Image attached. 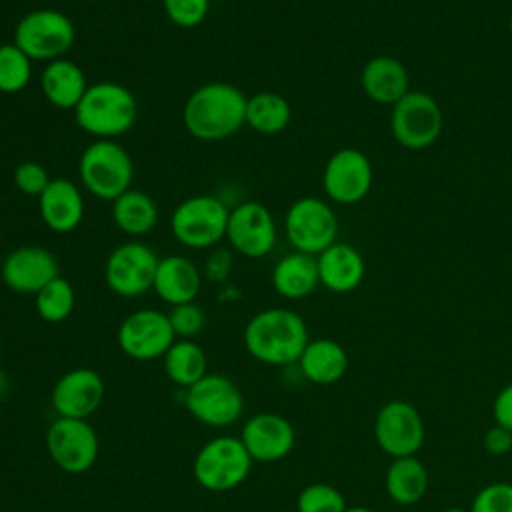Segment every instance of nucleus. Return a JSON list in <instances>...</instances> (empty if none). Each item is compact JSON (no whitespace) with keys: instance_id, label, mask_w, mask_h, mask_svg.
<instances>
[{"instance_id":"c756f323","label":"nucleus","mask_w":512,"mask_h":512,"mask_svg":"<svg viewBox=\"0 0 512 512\" xmlns=\"http://www.w3.org/2000/svg\"><path fill=\"white\" fill-rule=\"evenodd\" d=\"M292 118L288 100L276 92L252 94L246 102V124L260 134L282 132Z\"/></svg>"},{"instance_id":"a18cd8bd","label":"nucleus","mask_w":512,"mask_h":512,"mask_svg":"<svg viewBox=\"0 0 512 512\" xmlns=\"http://www.w3.org/2000/svg\"><path fill=\"white\" fill-rule=\"evenodd\" d=\"M0 346H2V344H0Z\"/></svg>"},{"instance_id":"aec40b11","label":"nucleus","mask_w":512,"mask_h":512,"mask_svg":"<svg viewBox=\"0 0 512 512\" xmlns=\"http://www.w3.org/2000/svg\"><path fill=\"white\" fill-rule=\"evenodd\" d=\"M38 212L52 232H72L84 218V196L72 180L52 178L46 190L38 196Z\"/></svg>"},{"instance_id":"393cba45","label":"nucleus","mask_w":512,"mask_h":512,"mask_svg":"<svg viewBox=\"0 0 512 512\" xmlns=\"http://www.w3.org/2000/svg\"><path fill=\"white\" fill-rule=\"evenodd\" d=\"M318 284V260L312 254L294 250L280 258L272 270L274 290L288 300H300L310 296Z\"/></svg>"},{"instance_id":"a211bd4d","label":"nucleus","mask_w":512,"mask_h":512,"mask_svg":"<svg viewBox=\"0 0 512 512\" xmlns=\"http://www.w3.org/2000/svg\"><path fill=\"white\" fill-rule=\"evenodd\" d=\"M240 440L252 460L276 462L292 452L296 432L284 416L276 412H260L244 422Z\"/></svg>"},{"instance_id":"c85d7f7f","label":"nucleus","mask_w":512,"mask_h":512,"mask_svg":"<svg viewBox=\"0 0 512 512\" xmlns=\"http://www.w3.org/2000/svg\"><path fill=\"white\" fill-rule=\"evenodd\" d=\"M206 368H208L206 354L200 348V344H196L194 340L180 338L164 354L166 376L182 388H190L200 378H204Z\"/></svg>"},{"instance_id":"c03bdc74","label":"nucleus","mask_w":512,"mask_h":512,"mask_svg":"<svg viewBox=\"0 0 512 512\" xmlns=\"http://www.w3.org/2000/svg\"><path fill=\"white\" fill-rule=\"evenodd\" d=\"M510 32H512V18H510Z\"/></svg>"},{"instance_id":"37998d69","label":"nucleus","mask_w":512,"mask_h":512,"mask_svg":"<svg viewBox=\"0 0 512 512\" xmlns=\"http://www.w3.org/2000/svg\"><path fill=\"white\" fill-rule=\"evenodd\" d=\"M442 512H470V510H464V508H446Z\"/></svg>"},{"instance_id":"f704fd0d","label":"nucleus","mask_w":512,"mask_h":512,"mask_svg":"<svg viewBox=\"0 0 512 512\" xmlns=\"http://www.w3.org/2000/svg\"><path fill=\"white\" fill-rule=\"evenodd\" d=\"M168 318L176 338H182V340H192L196 334L202 332L206 322L204 310L196 302L172 306V310L168 312Z\"/></svg>"},{"instance_id":"473e14b6","label":"nucleus","mask_w":512,"mask_h":512,"mask_svg":"<svg viewBox=\"0 0 512 512\" xmlns=\"http://www.w3.org/2000/svg\"><path fill=\"white\" fill-rule=\"evenodd\" d=\"M346 508L342 492L324 482L308 484L296 498L298 512H346Z\"/></svg>"},{"instance_id":"5701e85b","label":"nucleus","mask_w":512,"mask_h":512,"mask_svg":"<svg viewBox=\"0 0 512 512\" xmlns=\"http://www.w3.org/2000/svg\"><path fill=\"white\" fill-rule=\"evenodd\" d=\"M360 84L370 100L390 106L410 92L408 70L392 56H374L368 60L362 68Z\"/></svg>"},{"instance_id":"4be33fe9","label":"nucleus","mask_w":512,"mask_h":512,"mask_svg":"<svg viewBox=\"0 0 512 512\" xmlns=\"http://www.w3.org/2000/svg\"><path fill=\"white\" fill-rule=\"evenodd\" d=\"M316 260L320 284L336 294L356 290L366 272L362 254L346 242H334L324 252H320Z\"/></svg>"},{"instance_id":"1a4fd4ad","label":"nucleus","mask_w":512,"mask_h":512,"mask_svg":"<svg viewBox=\"0 0 512 512\" xmlns=\"http://www.w3.org/2000/svg\"><path fill=\"white\" fill-rule=\"evenodd\" d=\"M390 130L394 140L404 148H428L442 132V110L430 94L410 90L392 106Z\"/></svg>"},{"instance_id":"dca6fc26","label":"nucleus","mask_w":512,"mask_h":512,"mask_svg":"<svg viewBox=\"0 0 512 512\" xmlns=\"http://www.w3.org/2000/svg\"><path fill=\"white\" fill-rule=\"evenodd\" d=\"M326 196L336 204H356L366 198L372 186V164L358 148L336 150L322 172Z\"/></svg>"},{"instance_id":"58836bf2","label":"nucleus","mask_w":512,"mask_h":512,"mask_svg":"<svg viewBox=\"0 0 512 512\" xmlns=\"http://www.w3.org/2000/svg\"><path fill=\"white\" fill-rule=\"evenodd\" d=\"M484 448L494 454V456H502L508 454L512 450V432L494 424L486 434H484Z\"/></svg>"},{"instance_id":"9d476101","label":"nucleus","mask_w":512,"mask_h":512,"mask_svg":"<svg viewBox=\"0 0 512 512\" xmlns=\"http://www.w3.org/2000/svg\"><path fill=\"white\" fill-rule=\"evenodd\" d=\"M158 260L160 258L148 244L140 240L124 242L108 254L104 264V280L116 296H142L154 286Z\"/></svg>"},{"instance_id":"6ab92c4d","label":"nucleus","mask_w":512,"mask_h":512,"mask_svg":"<svg viewBox=\"0 0 512 512\" xmlns=\"http://www.w3.org/2000/svg\"><path fill=\"white\" fill-rule=\"evenodd\" d=\"M104 380L92 368H74L52 388V406L60 418L86 420L104 400Z\"/></svg>"},{"instance_id":"2eb2a0df","label":"nucleus","mask_w":512,"mask_h":512,"mask_svg":"<svg viewBox=\"0 0 512 512\" xmlns=\"http://www.w3.org/2000/svg\"><path fill=\"white\" fill-rule=\"evenodd\" d=\"M226 240L230 248L246 258H262L276 244V222L272 212L256 202L246 200L230 210Z\"/></svg>"},{"instance_id":"79ce46f5","label":"nucleus","mask_w":512,"mask_h":512,"mask_svg":"<svg viewBox=\"0 0 512 512\" xmlns=\"http://www.w3.org/2000/svg\"><path fill=\"white\" fill-rule=\"evenodd\" d=\"M346 512H374V510H370L366 506H352V508H346Z\"/></svg>"},{"instance_id":"f8f14e48","label":"nucleus","mask_w":512,"mask_h":512,"mask_svg":"<svg viewBox=\"0 0 512 512\" xmlns=\"http://www.w3.org/2000/svg\"><path fill=\"white\" fill-rule=\"evenodd\" d=\"M46 448L60 470L82 474L98 458V436L86 420L58 416L46 432Z\"/></svg>"},{"instance_id":"7ed1b4c3","label":"nucleus","mask_w":512,"mask_h":512,"mask_svg":"<svg viewBox=\"0 0 512 512\" xmlns=\"http://www.w3.org/2000/svg\"><path fill=\"white\" fill-rule=\"evenodd\" d=\"M76 124L96 140H114L138 118V102L130 88L118 82L90 84L74 108Z\"/></svg>"},{"instance_id":"6e6552de","label":"nucleus","mask_w":512,"mask_h":512,"mask_svg":"<svg viewBox=\"0 0 512 512\" xmlns=\"http://www.w3.org/2000/svg\"><path fill=\"white\" fill-rule=\"evenodd\" d=\"M284 232L294 250L318 256L336 242L338 220L326 200L304 196L286 210Z\"/></svg>"},{"instance_id":"f3484780","label":"nucleus","mask_w":512,"mask_h":512,"mask_svg":"<svg viewBox=\"0 0 512 512\" xmlns=\"http://www.w3.org/2000/svg\"><path fill=\"white\" fill-rule=\"evenodd\" d=\"M58 276L60 266L56 256L38 244L14 248L0 266L2 282L18 294H38Z\"/></svg>"},{"instance_id":"39448f33","label":"nucleus","mask_w":512,"mask_h":512,"mask_svg":"<svg viewBox=\"0 0 512 512\" xmlns=\"http://www.w3.org/2000/svg\"><path fill=\"white\" fill-rule=\"evenodd\" d=\"M76 40L72 20L54 8H36L26 12L14 26V44L34 62H52L64 58Z\"/></svg>"},{"instance_id":"7c9ffc66","label":"nucleus","mask_w":512,"mask_h":512,"mask_svg":"<svg viewBox=\"0 0 512 512\" xmlns=\"http://www.w3.org/2000/svg\"><path fill=\"white\" fill-rule=\"evenodd\" d=\"M34 304L42 320L58 324L72 314L76 304V294L72 284L66 278L58 276L52 282H48L38 294H34Z\"/></svg>"},{"instance_id":"a19ab883","label":"nucleus","mask_w":512,"mask_h":512,"mask_svg":"<svg viewBox=\"0 0 512 512\" xmlns=\"http://www.w3.org/2000/svg\"><path fill=\"white\" fill-rule=\"evenodd\" d=\"M6 390H8V378H6V374L0 370V398L6 394Z\"/></svg>"},{"instance_id":"ea45409f","label":"nucleus","mask_w":512,"mask_h":512,"mask_svg":"<svg viewBox=\"0 0 512 512\" xmlns=\"http://www.w3.org/2000/svg\"><path fill=\"white\" fill-rule=\"evenodd\" d=\"M494 422L512 432V384L504 386L494 400Z\"/></svg>"},{"instance_id":"b1692460","label":"nucleus","mask_w":512,"mask_h":512,"mask_svg":"<svg viewBox=\"0 0 512 512\" xmlns=\"http://www.w3.org/2000/svg\"><path fill=\"white\" fill-rule=\"evenodd\" d=\"M88 86L90 84L84 70L66 56L48 62L40 74V88L44 98L60 110L74 112Z\"/></svg>"},{"instance_id":"f257e3e1","label":"nucleus","mask_w":512,"mask_h":512,"mask_svg":"<svg viewBox=\"0 0 512 512\" xmlns=\"http://www.w3.org/2000/svg\"><path fill=\"white\" fill-rule=\"evenodd\" d=\"M246 94L228 82L198 86L186 100L182 120L186 130L202 142L230 138L246 124Z\"/></svg>"},{"instance_id":"f03ea898","label":"nucleus","mask_w":512,"mask_h":512,"mask_svg":"<svg viewBox=\"0 0 512 512\" xmlns=\"http://www.w3.org/2000/svg\"><path fill=\"white\" fill-rule=\"evenodd\" d=\"M308 342L306 322L288 308H266L254 314L244 328L248 354L270 366L298 362Z\"/></svg>"},{"instance_id":"4c0bfd02","label":"nucleus","mask_w":512,"mask_h":512,"mask_svg":"<svg viewBox=\"0 0 512 512\" xmlns=\"http://www.w3.org/2000/svg\"><path fill=\"white\" fill-rule=\"evenodd\" d=\"M232 252L228 248H214L204 264V276L210 282H224L232 272Z\"/></svg>"},{"instance_id":"4468645a","label":"nucleus","mask_w":512,"mask_h":512,"mask_svg":"<svg viewBox=\"0 0 512 512\" xmlns=\"http://www.w3.org/2000/svg\"><path fill=\"white\" fill-rule=\"evenodd\" d=\"M374 436L380 450L388 456H414L424 444L422 416L410 402L390 400L376 414Z\"/></svg>"},{"instance_id":"bb28decb","label":"nucleus","mask_w":512,"mask_h":512,"mask_svg":"<svg viewBox=\"0 0 512 512\" xmlns=\"http://www.w3.org/2000/svg\"><path fill=\"white\" fill-rule=\"evenodd\" d=\"M112 220L126 236L140 238L158 224V206L150 194L130 188L112 202Z\"/></svg>"},{"instance_id":"412c9836","label":"nucleus","mask_w":512,"mask_h":512,"mask_svg":"<svg viewBox=\"0 0 512 512\" xmlns=\"http://www.w3.org/2000/svg\"><path fill=\"white\" fill-rule=\"evenodd\" d=\"M202 288V274L198 266L180 254H170L158 260L152 290L170 306L194 302Z\"/></svg>"},{"instance_id":"423d86ee","label":"nucleus","mask_w":512,"mask_h":512,"mask_svg":"<svg viewBox=\"0 0 512 512\" xmlns=\"http://www.w3.org/2000/svg\"><path fill=\"white\" fill-rule=\"evenodd\" d=\"M230 208L212 194H198L182 200L172 216L174 238L186 248H212L226 238Z\"/></svg>"},{"instance_id":"e433bc0d","label":"nucleus","mask_w":512,"mask_h":512,"mask_svg":"<svg viewBox=\"0 0 512 512\" xmlns=\"http://www.w3.org/2000/svg\"><path fill=\"white\" fill-rule=\"evenodd\" d=\"M50 180L52 178L48 176L46 168L38 162H32V160L20 162L14 170V184L26 196H36L38 198L46 190Z\"/></svg>"},{"instance_id":"c9c22d12","label":"nucleus","mask_w":512,"mask_h":512,"mask_svg":"<svg viewBox=\"0 0 512 512\" xmlns=\"http://www.w3.org/2000/svg\"><path fill=\"white\" fill-rule=\"evenodd\" d=\"M470 512H512V484L492 482L472 500Z\"/></svg>"},{"instance_id":"0eeeda50","label":"nucleus","mask_w":512,"mask_h":512,"mask_svg":"<svg viewBox=\"0 0 512 512\" xmlns=\"http://www.w3.org/2000/svg\"><path fill=\"white\" fill-rule=\"evenodd\" d=\"M252 462L254 460L240 438L216 436L198 450L192 472L202 488L210 492H226L248 478Z\"/></svg>"},{"instance_id":"cd10ccee","label":"nucleus","mask_w":512,"mask_h":512,"mask_svg":"<svg viewBox=\"0 0 512 512\" xmlns=\"http://www.w3.org/2000/svg\"><path fill=\"white\" fill-rule=\"evenodd\" d=\"M384 484L390 500L400 506H412L420 502L428 490V472L416 456L394 458L386 470Z\"/></svg>"},{"instance_id":"2f4dec72","label":"nucleus","mask_w":512,"mask_h":512,"mask_svg":"<svg viewBox=\"0 0 512 512\" xmlns=\"http://www.w3.org/2000/svg\"><path fill=\"white\" fill-rule=\"evenodd\" d=\"M32 80V60L14 44H0V92L18 94Z\"/></svg>"},{"instance_id":"20e7f679","label":"nucleus","mask_w":512,"mask_h":512,"mask_svg":"<svg viewBox=\"0 0 512 512\" xmlns=\"http://www.w3.org/2000/svg\"><path fill=\"white\" fill-rule=\"evenodd\" d=\"M78 176L92 196L114 202L130 190L134 162L128 150L116 140H94L80 154Z\"/></svg>"},{"instance_id":"ddd939ff","label":"nucleus","mask_w":512,"mask_h":512,"mask_svg":"<svg viewBox=\"0 0 512 512\" xmlns=\"http://www.w3.org/2000/svg\"><path fill=\"white\" fill-rule=\"evenodd\" d=\"M176 342L168 314L142 308L128 314L118 328L120 350L134 360L164 358L168 348Z\"/></svg>"},{"instance_id":"a878e982","label":"nucleus","mask_w":512,"mask_h":512,"mask_svg":"<svg viewBox=\"0 0 512 512\" xmlns=\"http://www.w3.org/2000/svg\"><path fill=\"white\" fill-rule=\"evenodd\" d=\"M298 366L306 380L328 386L338 382L346 374L348 354L336 340L318 338L306 344Z\"/></svg>"},{"instance_id":"72a5a7b5","label":"nucleus","mask_w":512,"mask_h":512,"mask_svg":"<svg viewBox=\"0 0 512 512\" xmlns=\"http://www.w3.org/2000/svg\"><path fill=\"white\" fill-rule=\"evenodd\" d=\"M168 20L180 28H196L204 22L210 0H162Z\"/></svg>"},{"instance_id":"9b49d317","label":"nucleus","mask_w":512,"mask_h":512,"mask_svg":"<svg viewBox=\"0 0 512 512\" xmlns=\"http://www.w3.org/2000/svg\"><path fill=\"white\" fill-rule=\"evenodd\" d=\"M184 404L198 422L224 428L242 416L244 396L230 378L222 374H206L186 388Z\"/></svg>"}]
</instances>
